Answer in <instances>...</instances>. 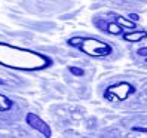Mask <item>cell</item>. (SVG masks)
Instances as JSON below:
<instances>
[{
	"label": "cell",
	"instance_id": "3",
	"mask_svg": "<svg viewBox=\"0 0 147 138\" xmlns=\"http://www.w3.org/2000/svg\"><path fill=\"white\" fill-rule=\"evenodd\" d=\"M132 92H134V88L129 83H119L116 86H111L106 92V97H110L113 100H126L128 95Z\"/></svg>",
	"mask_w": 147,
	"mask_h": 138
},
{
	"label": "cell",
	"instance_id": "12",
	"mask_svg": "<svg viewBox=\"0 0 147 138\" xmlns=\"http://www.w3.org/2000/svg\"><path fill=\"white\" fill-rule=\"evenodd\" d=\"M0 83H2V80H0Z\"/></svg>",
	"mask_w": 147,
	"mask_h": 138
},
{
	"label": "cell",
	"instance_id": "10",
	"mask_svg": "<svg viewBox=\"0 0 147 138\" xmlns=\"http://www.w3.org/2000/svg\"><path fill=\"white\" fill-rule=\"evenodd\" d=\"M138 55L140 57H147V48H140L138 49Z\"/></svg>",
	"mask_w": 147,
	"mask_h": 138
},
{
	"label": "cell",
	"instance_id": "8",
	"mask_svg": "<svg viewBox=\"0 0 147 138\" xmlns=\"http://www.w3.org/2000/svg\"><path fill=\"white\" fill-rule=\"evenodd\" d=\"M107 31L111 33V34H119L120 31H122V28H120V25L117 27L116 24H110V25H109V28H107Z\"/></svg>",
	"mask_w": 147,
	"mask_h": 138
},
{
	"label": "cell",
	"instance_id": "2",
	"mask_svg": "<svg viewBox=\"0 0 147 138\" xmlns=\"http://www.w3.org/2000/svg\"><path fill=\"white\" fill-rule=\"evenodd\" d=\"M71 46H76V48H80L83 52H86L88 55H92V57H104V55H109L111 52V46H109L107 43H102L100 40H94V39H71L70 42Z\"/></svg>",
	"mask_w": 147,
	"mask_h": 138
},
{
	"label": "cell",
	"instance_id": "5",
	"mask_svg": "<svg viewBox=\"0 0 147 138\" xmlns=\"http://www.w3.org/2000/svg\"><path fill=\"white\" fill-rule=\"evenodd\" d=\"M147 37V33L146 31H131V33H126L123 39L126 42H138V40H143Z\"/></svg>",
	"mask_w": 147,
	"mask_h": 138
},
{
	"label": "cell",
	"instance_id": "7",
	"mask_svg": "<svg viewBox=\"0 0 147 138\" xmlns=\"http://www.w3.org/2000/svg\"><path fill=\"white\" fill-rule=\"evenodd\" d=\"M117 24L119 25H123V27H129V28H134V22H131V20H125V18H122V16H119L117 18Z\"/></svg>",
	"mask_w": 147,
	"mask_h": 138
},
{
	"label": "cell",
	"instance_id": "11",
	"mask_svg": "<svg viewBox=\"0 0 147 138\" xmlns=\"http://www.w3.org/2000/svg\"><path fill=\"white\" fill-rule=\"evenodd\" d=\"M138 18H140V16H138L137 13H131V15H129V20H132V21H138Z\"/></svg>",
	"mask_w": 147,
	"mask_h": 138
},
{
	"label": "cell",
	"instance_id": "4",
	"mask_svg": "<svg viewBox=\"0 0 147 138\" xmlns=\"http://www.w3.org/2000/svg\"><path fill=\"white\" fill-rule=\"evenodd\" d=\"M27 123H28L31 128L36 129V131H39L40 134H43L45 137H51V129H49V126L43 122L39 116L34 114V113H28V114H27Z\"/></svg>",
	"mask_w": 147,
	"mask_h": 138
},
{
	"label": "cell",
	"instance_id": "6",
	"mask_svg": "<svg viewBox=\"0 0 147 138\" xmlns=\"http://www.w3.org/2000/svg\"><path fill=\"white\" fill-rule=\"evenodd\" d=\"M12 108V101L7 100L5 95H0V111H6Z\"/></svg>",
	"mask_w": 147,
	"mask_h": 138
},
{
	"label": "cell",
	"instance_id": "1",
	"mask_svg": "<svg viewBox=\"0 0 147 138\" xmlns=\"http://www.w3.org/2000/svg\"><path fill=\"white\" fill-rule=\"evenodd\" d=\"M0 64L21 68V70L22 68L24 70H34V68L46 67L49 64V59L36 52L22 50L0 43Z\"/></svg>",
	"mask_w": 147,
	"mask_h": 138
},
{
	"label": "cell",
	"instance_id": "9",
	"mask_svg": "<svg viewBox=\"0 0 147 138\" xmlns=\"http://www.w3.org/2000/svg\"><path fill=\"white\" fill-rule=\"evenodd\" d=\"M70 71L76 76H83V70H80V68H76V67H70Z\"/></svg>",
	"mask_w": 147,
	"mask_h": 138
}]
</instances>
